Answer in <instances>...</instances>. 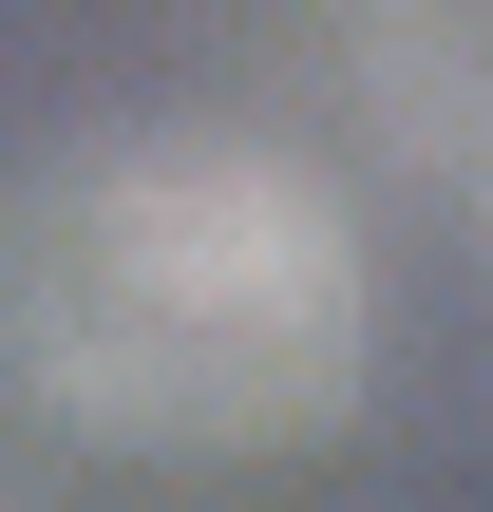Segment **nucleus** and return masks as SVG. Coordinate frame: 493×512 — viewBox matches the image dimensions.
Here are the masks:
<instances>
[{
	"label": "nucleus",
	"instance_id": "1",
	"mask_svg": "<svg viewBox=\"0 0 493 512\" xmlns=\"http://www.w3.org/2000/svg\"><path fill=\"white\" fill-rule=\"evenodd\" d=\"M0 342L95 437H304L361 399L380 285H361V228L285 152L152 133V152L57 171L0 228Z\"/></svg>",
	"mask_w": 493,
	"mask_h": 512
}]
</instances>
